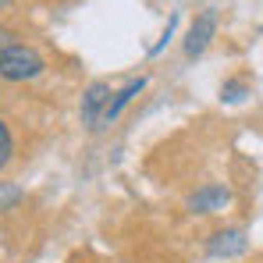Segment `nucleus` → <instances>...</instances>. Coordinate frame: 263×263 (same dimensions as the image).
<instances>
[{
    "instance_id": "7ed1b4c3",
    "label": "nucleus",
    "mask_w": 263,
    "mask_h": 263,
    "mask_svg": "<svg viewBox=\"0 0 263 263\" xmlns=\"http://www.w3.org/2000/svg\"><path fill=\"white\" fill-rule=\"evenodd\" d=\"M228 203H231V192L224 185H203L199 192L189 196V210L196 214H214V210H224Z\"/></svg>"
},
{
    "instance_id": "1a4fd4ad",
    "label": "nucleus",
    "mask_w": 263,
    "mask_h": 263,
    "mask_svg": "<svg viewBox=\"0 0 263 263\" xmlns=\"http://www.w3.org/2000/svg\"><path fill=\"white\" fill-rule=\"evenodd\" d=\"M7 46H14V36H11V32H7V29L0 25V53H4Z\"/></svg>"
},
{
    "instance_id": "6e6552de",
    "label": "nucleus",
    "mask_w": 263,
    "mask_h": 263,
    "mask_svg": "<svg viewBox=\"0 0 263 263\" xmlns=\"http://www.w3.org/2000/svg\"><path fill=\"white\" fill-rule=\"evenodd\" d=\"M224 92V100H242V92H246V82H228V86L220 89Z\"/></svg>"
},
{
    "instance_id": "423d86ee",
    "label": "nucleus",
    "mask_w": 263,
    "mask_h": 263,
    "mask_svg": "<svg viewBox=\"0 0 263 263\" xmlns=\"http://www.w3.org/2000/svg\"><path fill=\"white\" fill-rule=\"evenodd\" d=\"M246 235L238 231V228H224V231H214V238H210V253L214 256H242L246 253Z\"/></svg>"
},
{
    "instance_id": "9d476101",
    "label": "nucleus",
    "mask_w": 263,
    "mask_h": 263,
    "mask_svg": "<svg viewBox=\"0 0 263 263\" xmlns=\"http://www.w3.org/2000/svg\"><path fill=\"white\" fill-rule=\"evenodd\" d=\"M11 4H14V0H0V7H11Z\"/></svg>"
},
{
    "instance_id": "f257e3e1",
    "label": "nucleus",
    "mask_w": 263,
    "mask_h": 263,
    "mask_svg": "<svg viewBox=\"0 0 263 263\" xmlns=\"http://www.w3.org/2000/svg\"><path fill=\"white\" fill-rule=\"evenodd\" d=\"M43 68L46 61L25 43H14L0 53V79H7V82H29V79L43 75Z\"/></svg>"
},
{
    "instance_id": "0eeeda50",
    "label": "nucleus",
    "mask_w": 263,
    "mask_h": 263,
    "mask_svg": "<svg viewBox=\"0 0 263 263\" xmlns=\"http://www.w3.org/2000/svg\"><path fill=\"white\" fill-rule=\"evenodd\" d=\"M11 157H14V139H11V128H7V121L0 118V171L11 164Z\"/></svg>"
},
{
    "instance_id": "20e7f679",
    "label": "nucleus",
    "mask_w": 263,
    "mask_h": 263,
    "mask_svg": "<svg viewBox=\"0 0 263 263\" xmlns=\"http://www.w3.org/2000/svg\"><path fill=\"white\" fill-rule=\"evenodd\" d=\"M107 103H110V86L107 82H92L86 89V96H82V121L89 128L100 125V114L107 110Z\"/></svg>"
},
{
    "instance_id": "39448f33",
    "label": "nucleus",
    "mask_w": 263,
    "mask_h": 263,
    "mask_svg": "<svg viewBox=\"0 0 263 263\" xmlns=\"http://www.w3.org/2000/svg\"><path fill=\"white\" fill-rule=\"evenodd\" d=\"M142 89H146V75H139V79H132V82H128L125 89H121V92H114V100H110V103H107V110L100 114V125H96V128H103V125H110V121H114V118H118V114H121V110L128 107V103L135 100V96H139V92H142Z\"/></svg>"
},
{
    "instance_id": "f03ea898",
    "label": "nucleus",
    "mask_w": 263,
    "mask_h": 263,
    "mask_svg": "<svg viewBox=\"0 0 263 263\" xmlns=\"http://www.w3.org/2000/svg\"><path fill=\"white\" fill-rule=\"evenodd\" d=\"M214 32H217V14L214 11H199L192 29H189V36H185V57H199L210 46Z\"/></svg>"
}]
</instances>
